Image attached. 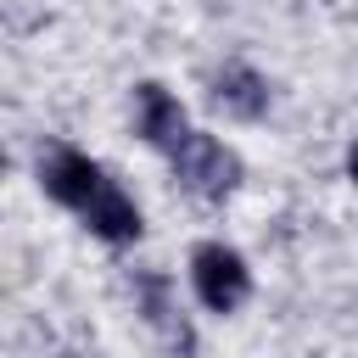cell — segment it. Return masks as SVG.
I'll return each mask as SVG.
<instances>
[{"label":"cell","instance_id":"obj_1","mask_svg":"<svg viewBox=\"0 0 358 358\" xmlns=\"http://www.w3.org/2000/svg\"><path fill=\"white\" fill-rule=\"evenodd\" d=\"M173 173L185 179L190 196L224 201V196L241 185V157H235L224 140H213V134H185V140L173 145Z\"/></svg>","mask_w":358,"mask_h":358},{"label":"cell","instance_id":"obj_2","mask_svg":"<svg viewBox=\"0 0 358 358\" xmlns=\"http://www.w3.org/2000/svg\"><path fill=\"white\" fill-rule=\"evenodd\" d=\"M190 280H196V296H201L213 313H235V308L252 296V274H246L241 252L224 246V241H201V246L190 252Z\"/></svg>","mask_w":358,"mask_h":358},{"label":"cell","instance_id":"obj_3","mask_svg":"<svg viewBox=\"0 0 358 358\" xmlns=\"http://www.w3.org/2000/svg\"><path fill=\"white\" fill-rule=\"evenodd\" d=\"M101 168L84 157V151H73V145H50L45 157H39V185H45V196H56L62 207H84L95 190H101Z\"/></svg>","mask_w":358,"mask_h":358},{"label":"cell","instance_id":"obj_4","mask_svg":"<svg viewBox=\"0 0 358 358\" xmlns=\"http://www.w3.org/2000/svg\"><path fill=\"white\" fill-rule=\"evenodd\" d=\"M134 291H140L145 319H151V330L162 336V347H168L173 358H190V352H196V330H190L185 308L173 302V280H168V274H134Z\"/></svg>","mask_w":358,"mask_h":358},{"label":"cell","instance_id":"obj_5","mask_svg":"<svg viewBox=\"0 0 358 358\" xmlns=\"http://www.w3.org/2000/svg\"><path fill=\"white\" fill-rule=\"evenodd\" d=\"M134 123H140V140L145 145H162V151H173L190 129H185V106L162 90V84H140L134 90Z\"/></svg>","mask_w":358,"mask_h":358},{"label":"cell","instance_id":"obj_6","mask_svg":"<svg viewBox=\"0 0 358 358\" xmlns=\"http://www.w3.org/2000/svg\"><path fill=\"white\" fill-rule=\"evenodd\" d=\"M84 213V224L101 235V241H112V246H129V241H140V207L112 185V179H101V190L78 207Z\"/></svg>","mask_w":358,"mask_h":358},{"label":"cell","instance_id":"obj_7","mask_svg":"<svg viewBox=\"0 0 358 358\" xmlns=\"http://www.w3.org/2000/svg\"><path fill=\"white\" fill-rule=\"evenodd\" d=\"M213 106H224L229 117H241V123H252V117H263L268 112V84L252 73V67H224L218 78H213Z\"/></svg>","mask_w":358,"mask_h":358},{"label":"cell","instance_id":"obj_8","mask_svg":"<svg viewBox=\"0 0 358 358\" xmlns=\"http://www.w3.org/2000/svg\"><path fill=\"white\" fill-rule=\"evenodd\" d=\"M0 168H6V157H0Z\"/></svg>","mask_w":358,"mask_h":358}]
</instances>
